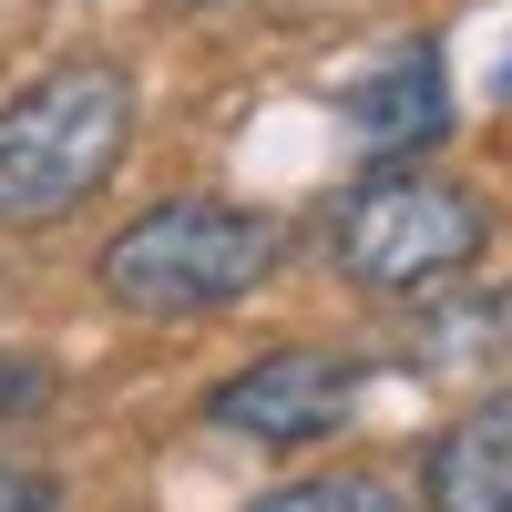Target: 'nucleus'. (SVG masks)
Here are the masks:
<instances>
[{
    "mask_svg": "<svg viewBox=\"0 0 512 512\" xmlns=\"http://www.w3.org/2000/svg\"><path fill=\"white\" fill-rule=\"evenodd\" d=\"M0 512H62V492L31 472V461H0Z\"/></svg>",
    "mask_w": 512,
    "mask_h": 512,
    "instance_id": "nucleus-9",
    "label": "nucleus"
},
{
    "mask_svg": "<svg viewBox=\"0 0 512 512\" xmlns=\"http://www.w3.org/2000/svg\"><path fill=\"white\" fill-rule=\"evenodd\" d=\"M431 512H512V390L431 441Z\"/></svg>",
    "mask_w": 512,
    "mask_h": 512,
    "instance_id": "nucleus-5",
    "label": "nucleus"
},
{
    "mask_svg": "<svg viewBox=\"0 0 512 512\" xmlns=\"http://www.w3.org/2000/svg\"><path fill=\"white\" fill-rule=\"evenodd\" d=\"M512 349V297H482V308H441L431 318V359H492Z\"/></svg>",
    "mask_w": 512,
    "mask_h": 512,
    "instance_id": "nucleus-8",
    "label": "nucleus"
},
{
    "mask_svg": "<svg viewBox=\"0 0 512 512\" xmlns=\"http://www.w3.org/2000/svg\"><path fill=\"white\" fill-rule=\"evenodd\" d=\"M256 512H400V492L379 482V472H318V482H297V492H267Z\"/></svg>",
    "mask_w": 512,
    "mask_h": 512,
    "instance_id": "nucleus-7",
    "label": "nucleus"
},
{
    "mask_svg": "<svg viewBox=\"0 0 512 512\" xmlns=\"http://www.w3.org/2000/svg\"><path fill=\"white\" fill-rule=\"evenodd\" d=\"M134 144V82L113 62H62L0 113V226H52Z\"/></svg>",
    "mask_w": 512,
    "mask_h": 512,
    "instance_id": "nucleus-1",
    "label": "nucleus"
},
{
    "mask_svg": "<svg viewBox=\"0 0 512 512\" xmlns=\"http://www.w3.org/2000/svg\"><path fill=\"white\" fill-rule=\"evenodd\" d=\"M359 390H369V359H349V349H267L256 369H236L205 400V420L246 431V441H318V431L349 420Z\"/></svg>",
    "mask_w": 512,
    "mask_h": 512,
    "instance_id": "nucleus-4",
    "label": "nucleus"
},
{
    "mask_svg": "<svg viewBox=\"0 0 512 512\" xmlns=\"http://www.w3.org/2000/svg\"><path fill=\"white\" fill-rule=\"evenodd\" d=\"M482 236H492V216L461 185H441V175H369L338 205V277L369 287V297H420V287H451L472 267Z\"/></svg>",
    "mask_w": 512,
    "mask_h": 512,
    "instance_id": "nucleus-3",
    "label": "nucleus"
},
{
    "mask_svg": "<svg viewBox=\"0 0 512 512\" xmlns=\"http://www.w3.org/2000/svg\"><path fill=\"white\" fill-rule=\"evenodd\" d=\"M349 123H359V134L369 144H431L441 134V123H451V82H441V52H420V41H410V52L390 62V72H369L359 82V93H349Z\"/></svg>",
    "mask_w": 512,
    "mask_h": 512,
    "instance_id": "nucleus-6",
    "label": "nucleus"
},
{
    "mask_svg": "<svg viewBox=\"0 0 512 512\" xmlns=\"http://www.w3.org/2000/svg\"><path fill=\"white\" fill-rule=\"evenodd\" d=\"M287 256V236L246 205H154L134 216L93 267H103V297L134 318H205V308H236L246 287H267V267Z\"/></svg>",
    "mask_w": 512,
    "mask_h": 512,
    "instance_id": "nucleus-2",
    "label": "nucleus"
}]
</instances>
